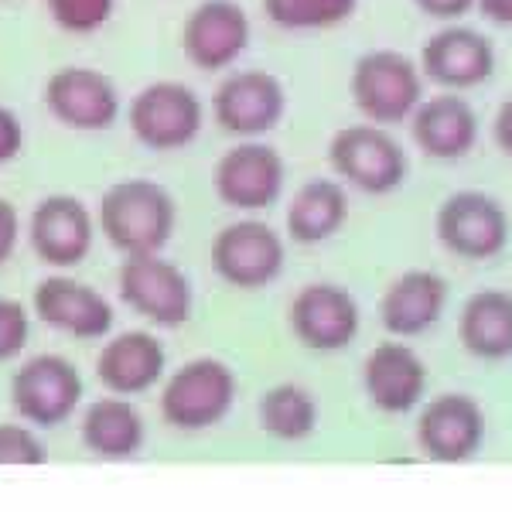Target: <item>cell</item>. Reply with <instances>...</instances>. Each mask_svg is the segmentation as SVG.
Here are the masks:
<instances>
[{"label": "cell", "instance_id": "cell-12", "mask_svg": "<svg viewBox=\"0 0 512 512\" xmlns=\"http://www.w3.org/2000/svg\"><path fill=\"white\" fill-rule=\"evenodd\" d=\"M120 301L134 315L147 318L158 328H181L192 318V284L161 253L123 256L120 267Z\"/></svg>", "mask_w": 512, "mask_h": 512}, {"label": "cell", "instance_id": "cell-29", "mask_svg": "<svg viewBox=\"0 0 512 512\" xmlns=\"http://www.w3.org/2000/svg\"><path fill=\"white\" fill-rule=\"evenodd\" d=\"M31 338V311L14 297H0V362H11L24 352Z\"/></svg>", "mask_w": 512, "mask_h": 512}, {"label": "cell", "instance_id": "cell-9", "mask_svg": "<svg viewBox=\"0 0 512 512\" xmlns=\"http://www.w3.org/2000/svg\"><path fill=\"white\" fill-rule=\"evenodd\" d=\"M287 250L274 226L260 219H239L222 226L209 246V263L222 284L236 291H260L284 270Z\"/></svg>", "mask_w": 512, "mask_h": 512}, {"label": "cell", "instance_id": "cell-10", "mask_svg": "<svg viewBox=\"0 0 512 512\" xmlns=\"http://www.w3.org/2000/svg\"><path fill=\"white\" fill-rule=\"evenodd\" d=\"M434 229L444 250H451L461 260H492L506 250L512 233L509 212L502 209L499 198L478 192V188H461L444 198Z\"/></svg>", "mask_w": 512, "mask_h": 512}, {"label": "cell", "instance_id": "cell-1", "mask_svg": "<svg viewBox=\"0 0 512 512\" xmlns=\"http://www.w3.org/2000/svg\"><path fill=\"white\" fill-rule=\"evenodd\" d=\"M178 226V202L161 181L123 178L99 198L96 229L123 256L161 253Z\"/></svg>", "mask_w": 512, "mask_h": 512}, {"label": "cell", "instance_id": "cell-16", "mask_svg": "<svg viewBox=\"0 0 512 512\" xmlns=\"http://www.w3.org/2000/svg\"><path fill=\"white\" fill-rule=\"evenodd\" d=\"M35 315L48 328L82 338V342H96L113 332V304L106 301L96 287L82 284L76 277L52 274L35 287Z\"/></svg>", "mask_w": 512, "mask_h": 512}, {"label": "cell", "instance_id": "cell-11", "mask_svg": "<svg viewBox=\"0 0 512 512\" xmlns=\"http://www.w3.org/2000/svg\"><path fill=\"white\" fill-rule=\"evenodd\" d=\"M253 41L250 14L239 0H202L181 21V55L198 72H226Z\"/></svg>", "mask_w": 512, "mask_h": 512}, {"label": "cell", "instance_id": "cell-35", "mask_svg": "<svg viewBox=\"0 0 512 512\" xmlns=\"http://www.w3.org/2000/svg\"><path fill=\"white\" fill-rule=\"evenodd\" d=\"M475 11L499 28H512V0H475Z\"/></svg>", "mask_w": 512, "mask_h": 512}, {"label": "cell", "instance_id": "cell-23", "mask_svg": "<svg viewBox=\"0 0 512 512\" xmlns=\"http://www.w3.org/2000/svg\"><path fill=\"white\" fill-rule=\"evenodd\" d=\"M482 441V410L468 396H441L420 417V444L441 461L468 458Z\"/></svg>", "mask_w": 512, "mask_h": 512}, {"label": "cell", "instance_id": "cell-15", "mask_svg": "<svg viewBox=\"0 0 512 512\" xmlns=\"http://www.w3.org/2000/svg\"><path fill=\"white\" fill-rule=\"evenodd\" d=\"M96 216L76 195H45L31 209L28 243L45 267L72 270L93 253Z\"/></svg>", "mask_w": 512, "mask_h": 512}, {"label": "cell", "instance_id": "cell-7", "mask_svg": "<svg viewBox=\"0 0 512 512\" xmlns=\"http://www.w3.org/2000/svg\"><path fill=\"white\" fill-rule=\"evenodd\" d=\"M236 403V376L219 359H192L178 366L161 390V417L178 431L216 427Z\"/></svg>", "mask_w": 512, "mask_h": 512}, {"label": "cell", "instance_id": "cell-19", "mask_svg": "<svg viewBox=\"0 0 512 512\" xmlns=\"http://www.w3.org/2000/svg\"><path fill=\"white\" fill-rule=\"evenodd\" d=\"M168 352L151 332H120L99 349L96 376L113 396H140L161 383Z\"/></svg>", "mask_w": 512, "mask_h": 512}, {"label": "cell", "instance_id": "cell-24", "mask_svg": "<svg viewBox=\"0 0 512 512\" xmlns=\"http://www.w3.org/2000/svg\"><path fill=\"white\" fill-rule=\"evenodd\" d=\"M144 437V417H140V410L127 396H103V400L89 403L86 417H82V441L99 458H134L144 448Z\"/></svg>", "mask_w": 512, "mask_h": 512}, {"label": "cell", "instance_id": "cell-31", "mask_svg": "<svg viewBox=\"0 0 512 512\" xmlns=\"http://www.w3.org/2000/svg\"><path fill=\"white\" fill-rule=\"evenodd\" d=\"M21 151H24V123L11 106L0 103V168L18 161Z\"/></svg>", "mask_w": 512, "mask_h": 512}, {"label": "cell", "instance_id": "cell-21", "mask_svg": "<svg viewBox=\"0 0 512 512\" xmlns=\"http://www.w3.org/2000/svg\"><path fill=\"white\" fill-rule=\"evenodd\" d=\"M444 304H448V284L441 277L431 274V270H407L383 294L379 318H383L390 335L414 338L424 335L441 318Z\"/></svg>", "mask_w": 512, "mask_h": 512}, {"label": "cell", "instance_id": "cell-27", "mask_svg": "<svg viewBox=\"0 0 512 512\" xmlns=\"http://www.w3.org/2000/svg\"><path fill=\"white\" fill-rule=\"evenodd\" d=\"M267 21L280 31H328L359 11V0H260Z\"/></svg>", "mask_w": 512, "mask_h": 512}, {"label": "cell", "instance_id": "cell-3", "mask_svg": "<svg viewBox=\"0 0 512 512\" xmlns=\"http://www.w3.org/2000/svg\"><path fill=\"white\" fill-rule=\"evenodd\" d=\"M349 96L366 123L400 127L424 99V76L410 55L396 48H373L355 59L349 72Z\"/></svg>", "mask_w": 512, "mask_h": 512}, {"label": "cell", "instance_id": "cell-22", "mask_svg": "<svg viewBox=\"0 0 512 512\" xmlns=\"http://www.w3.org/2000/svg\"><path fill=\"white\" fill-rule=\"evenodd\" d=\"M349 222V192L338 178H311L294 192L287 205V236L301 246L332 239Z\"/></svg>", "mask_w": 512, "mask_h": 512}, {"label": "cell", "instance_id": "cell-25", "mask_svg": "<svg viewBox=\"0 0 512 512\" xmlns=\"http://www.w3.org/2000/svg\"><path fill=\"white\" fill-rule=\"evenodd\" d=\"M461 342L478 359H506L512 355V294L482 291L461 311Z\"/></svg>", "mask_w": 512, "mask_h": 512}, {"label": "cell", "instance_id": "cell-26", "mask_svg": "<svg viewBox=\"0 0 512 512\" xmlns=\"http://www.w3.org/2000/svg\"><path fill=\"white\" fill-rule=\"evenodd\" d=\"M260 424H263V431L280 437V441H301V437H308L318 424L315 396L297 383L274 386V390H267L260 400Z\"/></svg>", "mask_w": 512, "mask_h": 512}, {"label": "cell", "instance_id": "cell-18", "mask_svg": "<svg viewBox=\"0 0 512 512\" xmlns=\"http://www.w3.org/2000/svg\"><path fill=\"white\" fill-rule=\"evenodd\" d=\"M407 123L417 151L431 161H461L478 144V113L461 93L424 96Z\"/></svg>", "mask_w": 512, "mask_h": 512}, {"label": "cell", "instance_id": "cell-2", "mask_svg": "<svg viewBox=\"0 0 512 512\" xmlns=\"http://www.w3.org/2000/svg\"><path fill=\"white\" fill-rule=\"evenodd\" d=\"M123 120L140 147L154 154H175L195 144L209 110L188 82L154 79L130 96Z\"/></svg>", "mask_w": 512, "mask_h": 512}, {"label": "cell", "instance_id": "cell-32", "mask_svg": "<svg viewBox=\"0 0 512 512\" xmlns=\"http://www.w3.org/2000/svg\"><path fill=\"white\" fill-rule=\"evenodd\" d=\"M18 239H21V216H18V205L7 202L0 195V267L18 250Z\"/></svg>", "mask_w": 512, "mask_h": 512}, {"label": "cell", "instance_id": "cell-8", "mask_svg": "<svg viewBox=\"0 0 512 512\" xmlns=\"http://www.w3.org/2000/svg\"><path fill=\"white\" fill-rule=\"evenodd\" d=\"M287 185V164L274 144L239 140L212 164V192L226 209L263 212L277 205Z\"/></svg>", "mask_w": 512, "mask_h": 512}, {"label": "cell", "instance_id": "cell-33", "mask_svg": "<svg viewBox=\"0 0 512 512\" xmlns=\"http://www.w3.org/2000/svg\"><path fill=\"white\" fill-rule=\"evenodd\" d=\"M414 7L420 14H427V18L451 24V21H461L465 14H472L475 0H414Z\"/></svg>", "mask_w": 512, "mask_h": 512}, {"label": "cell", "instance_id": "cell-28", "mask_svg": "<svg viewBox=\"0 0 512 512\" xmlns=\"http://www.w3.org/2000/svg\"><path fill=\"white\" fill-rule=\"evenodd\" d=\"M45 11L62 35L89 38L117 14V0H45Z\"/></svg>", "mask_w": 512, "mask_h": 512}, {"label": "cell", "instance_id": "cell-6", "mask_svg": "<svg viewBox=\"0 0 512 512\" xmlns=\"http://www.w3.org/2000/svg\"><path fill=\"white\" fill-rule=\"evenodd\" d=\"M48 117L76 134H103L123 117V96L113 76L93 65H62L41 89Z\"/></svg>", "mask_w": 512, "mask_h": 512}, {"label": "cell", "instance_id": "cell-17", "mask_svg": "<svg viewBox=\"0 0 512 512\" xmlns=\"http://www.w3.org/2000/svg\"><path fill=\"white\" fill-rule=\"evenodd\" d=\"M297 342L315 352H338L359 335V304L338 284H308L291 301Z\"/></svg>", "mask_w": 512, "mask_h": 512}, {"label": "cell", "instance_id": "cell-30", "mask_svg": "<svg viewBox=\"0 0 512 512\" xmlns=\"http://www.w3.org/2000/svg\"><path fill=\"white\" fill-rule=\"evenodd\" d=\"M41 461H45V444L31 427L0 424V465H41Z\"/></svg>", "mask_w": 512, "mask_h": 512}, {"label": "cell", "instance_id": "cell-13", "mask_svg": "<svg viewBox=\"0 0 512 512\" xmlns=\"http://www.w3.org/2000/svg\"><path fill=\"white\" fill-rule=\"evenodd\" d=\"M420 76L444 93H468L495 76V45L478 28L444 24L420 48Z\"/></svg>", "mask_w": 512, "mask_h": 512}, {"label": "cell", "instance_id": "cell-20", "mask_svg": "<svg viewBox=\"0 0 512 512\" xmlns=\"http://www.w3.org/2000/svg\"><path fill=\"white\" fill-rule=\"evenodd\" d=\"M369 400L386 414H403L424 396L427 369L414 349L400 342H383L369 352L366 369H362Z\"/></svg>", "mask_w": 512, "mask_h": 512}, {"label": "cell", "instance_id": "cell-34", "mask_svg": "<svg viewBox=\"0 0 512 512\" xmlns=\"http://www.w3.org/2000/svg\"><path fill=\"white\" fill-rule=\"evenodd\" d=\"M492 140L506 158H512V96H506L495 110L492 120Z\"/></svg>", "mask_w": 512, "mask_h": 512}, {"label": "cell", "instance_id": "cell-14", "mask_svg": "<svg viewBox=\"0 0 512 512\" xmlns=\"http://www.w3.org/2000/svg\"><path fill=\"white\" fill-rule=\"evenodd\" d=\"M14 410L35 427H55L76 414L82 403V376L65 355L41 352L21 362L11 379Z\"/></svg>", "mask_w": 512, "mask_h": 512}, {"label": "cell", "instance_id": "cell-5", "mask_svg": "<svg viewBox=\"0 0 512 512\" xmlns=\"http://www.w3.org/2000/svg\"><path fill=\"white\" fill-rule=\"evenodd\" d=\"M209 117L222 134L260 140L287 117V89L267 69H236L212 89Z\"/></svg>", "mask_w": 512, "mask_h": 512}, {"label": "cell", "instance_id": "cell-4", "mask_svg": "<svg viewBox=\"0 0 512 512\" xmlns=\"http://www.w3.org/2000/svg\"><path fill=\"white\" fill-rule=\"evenodd\" d=\"M328 168L342 185L362 195H390L407 181L410 161L390 127L376 123H349L328 140Z\"/></svg>", "mask_w": 512, "mask_h": 512}]
</instances>
